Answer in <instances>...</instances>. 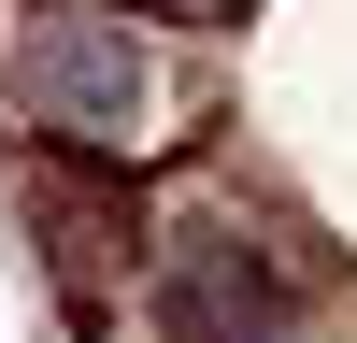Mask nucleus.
I'll use <instances>...</instances> for the list:
<instances>
[{"mask_svg":"<svg viewBox=\"0 0 357 343\" xmlns=\"http://www.w3.org/2000/svg\"><path fill=\"white\" fill-rule=\"evenodd\" d=\"M0 86H15L29 129H72V143H114L143 114V43L129 15H86V0H29L0 29Z\"/></svg>","mask_w":357,"mask_h":343,"instance_id":"f257e3e1","label":"nucleus"},{"mask_svg":"<svg viewBox=\"0 0 357 343\" xmlns=\"http://www.w3.org/2000/svg\"><path fill=\"white\" fill-rule=\"evenodd\" d=\"M29 200H43V229H57V272H72V286H100V243H114V200L100 186H86V172H29Z\"/></svg>","mask_w":357,"mask_h":343,"instance_id":"7ed1b4c3","label":"nucleus"},{"mask_svg":"<svg viewBox=\"0 0 357 343\" xmlns=\"http://www.w3.org/2000/svg\"><path fill=\"white\" fill-rule=\"evenodd\" d=\"M286 314H301V272L257 229H186L158 257V329L172 343H286Z\"/></svg>","mask_w":357,"mask_h":343,"instance_id":"f03ea898","label":"nucleus"}]
</instances>
